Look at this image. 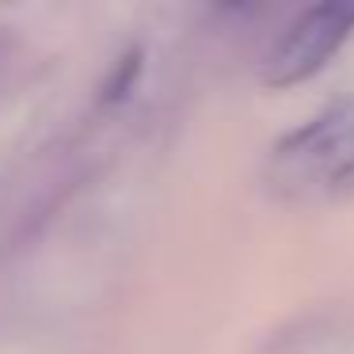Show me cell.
<instances>
[{"mask_svg":"<svg viewBox=\"0 0 354 354\" xmlns=\"http://www.w3.org/2000/svg\"><path fill=\"white\" fill-rule=\"evenodd\" d=\"M351 27H354V4H316L267 54L263 84L290 88V84H301L305 77H313L331 57V50H339V42L346 39Z\"/></svg>","mask_w":354,"mask_h":354,"instance_id":"7a4b0ae2","label":"cell"},{"mask_svg":"<svg viewBox=\"0 0 354 354\" xmlns=\"http://www.w3.org/2000/svg\"><path fill=\"white\" fill-rule=\"evenodd\" d=\"M274 183L297 198L354 194V100H343L274 149Z\"/></svg>","mask_w":354,"mask_h":354,"instance_id":"6da1fadb","label":"cell"}]
</instances>
